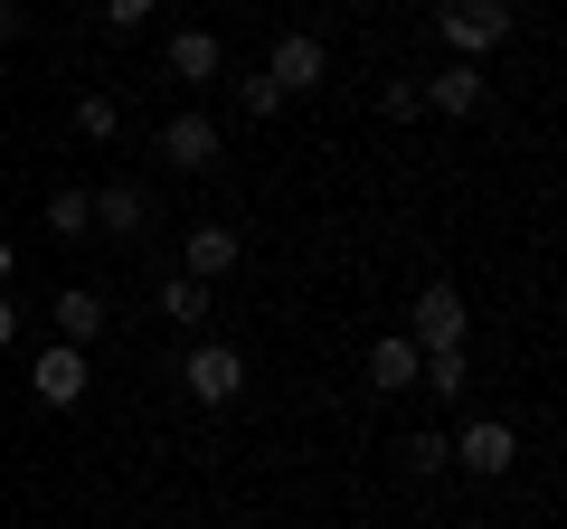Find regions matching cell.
Returning a JSON list of instances; mask_svg holds the SVG:
<instances>
[{
	"label": "cell",
	"instance_id": "1",
	"mask_svg": "<svg viewBox=\"0 0 567 529\" xmlns=\"http://www.w3.org/2000/svg\"><path fill=\"white\" fill-rule=\"evenodd\" d=\"M181 387L199 397V407H237L246 397V350L237 341H189L181 350Z\"/></svg>",
	"mask_w": 567,
	"mask_h": 529
},
{
	"label": "cell",
	"instance_id": "2",
	"mask_svg": "<svg viewBox=\"0 0 567 529\" xmlns=\"http://www.w3.org/2000/svg\"><path fill=\"white\" fill-rule=\"evenodd\" d=\"M435 29H445V48L454 58H492V48L511 39V0H445V10H435Z\"/></svg>",
	"mask_w": 567,
	"mask_h": 529
},
{
	"label": "cell",
	"instance_id": "3",
	"mask_svg": "<svg viewBox=\"0 0 567 529\" xmlns=\"http://www.w3.org/2000/svg\"><path fill=\"white\" fill-rule=\"evenodd\" d=\"M454 464H464L473 483H511V464H520V426H511V416H473V426H454Z\"/></svg>",
	"mask_w": 567,
	"mask_h": 529
},
{
	"label": "cell",
	"instance_id": "4",
	"mask_svg": "<svg viewBox=\"0 0 567 529\" xmlns=\"http://www.w3.org/2000/svg\"><path fill=\"white\" fill-rule=\"evenodd\" d=\"M265 76H275V85H284V95H312V85H322V76H331V48H322V39H312V29H284V39H275V48H265Z\"/></svg>",
	"mask_w": 567,
	"mask_h": 529
},
{
	"label": "cell",
	"instance_id": "5",
	"mask_svg": "<svg viewBox=\"0 0 567 529\" xmlns=\"http://www.w3.org/2000/svg\"><path fill=\"white\" fill-rule=\"evenodd\" d=\"M406 341H416V350H464V293L425 284L416 303H406Z\"/></svg>",
	"mask_w": 567,
	"mask_h": 529
},
{
	"label": "cell",
	"instance_id": "6",
	"mask_svg": "<svg viewBox=\"0 0 567 529\" xmlns=\"http://www.w3.org/2000/svg\"><path fill=\"white\" fill-rule=\"evenodd\" d=\"M85 387H95V369H85V350H66V341H48L39 360H29V397H39V407H76Z\"/></svg>",
	"mask_w": 567,
	"mask_h": 529
},
{
	"label": "cell",
	"instance_id": "7",
	"mask_svg": "<svg viewBox=\"0 0 567 529\" xmlns=\"http://www.w3.org/2000/svg\"><path fill=\"white\" fill-rule=\"evenodd\" d=\"M237 264H246V237H237V227L199 218V227L181 237V274H199V284H218V274H237Z\"/></svg>",
	"mask_w": 567,
	"mask_h": 529
},
{
	"label": "cell",
	"instance_id": "8",
	"mask_svg": "<svg viewBox=\"0 0 567 529\" xmlns=\"http://www.w3.org/2000/svg\"><path fill=\"white\" fill-rule=\"evenodd\" d=\"M162 162H171V170H218V162H227L218 123H208V114H171V123H162Z\"/></svg>",
	"mask_w": 567,
	"mask_h": 529
},
{
	"label": "cell",
	"instance_id": "9",
	"mask_svg": "<svg viewBox=\"0 0 567 529\" xmlns=\"http://www.w3.org/2000/svg\"><path fill=\"white\" fill-rule=\"evenodd\" d=\"M416 85H425V104H435V114H445V123H473V114H483V104H492L483 66H464V58H454L445 76H416Z\"/></svg>",
	"mask_w": 567,
	"mask_h": 529
},
{
	"label": "cell",
	"instance_id": "10",
	"mask_svg": "<svg viewBox=\"0 0 567 529\" xmlns=\"http://www.w3.org/2000/svg\"><path fill=\"white\" fill-rule=\"evenodd\" d=\"M162 66H171V85H218V76H227V48L208 39V29H171Z\"/></svg>",
	"mask_w": 567,
	"mask_h": 529
},
{
	"label": "cell",
	"instance_id": "11",
	"mask_svg": "<svg viewBox=\"0 0 567 529\" xmlns=\"http://www.w3.org/2000/svg\"><path fill=\"white\" fill-rule=\"evenodd\" d=\"M416 360H425V350L406 341V331L369 341V387H379V397H406V387H416Z\"/></svg>",
	"mask_w": 567,
	"mask_h": 529
},
{
	"label": "cell",
	"instance_id": "12",
	"mask_svg": "<svg viewBox=\"0 0 567 529\" xmlns=\"http://www.w3.org/2000/svg\"><path fill=\"white\" fill-rule=\"evenodd\" d=\"M152 303H162V322H171V331L208 341V284H199V274H162V293H152Z\"/></svg>",
	"mask_w": 567,
	"mask_h": 529
},
{
	"label": "cell",
	"instance_id": "13",
	"mask_svg": "<svg viewBox=\"0 0 567 529\" xmlns=\"http://www.w3.org/2000/svg\"><path fill=\"white\" fill-rule=\"evenodd\" d=\"M58 341H66V350H95V341H104V293H95V284H66V293H58Z\"/></svg>",
	"mask_w": 567,
	"mask_h": 529
},
{
	"label": "cell",
	"instance_id": "14",
	"mask_svg": "<svg viewBox=\"0 0 567 529\" xmlns=\"http://www.w3.org/2000/svg\"><path fill=\"white\" fill-rule=\"evenodd\" d=\"M85 199H95V227H114V237L152 227V189H133V180H104V189H85Z\"/></svg>",
	"mask_w": 567,
	"mask_h": 529
},
{
	"label": "cell",
	"instance_id": "15",
	"mask_svg": "<svg viewBox=\"0 0 567 529\" xmlns=\"http://www.w3.org/2000/svg\"><path fill=\"white\" fill-rule=\"evenodd\" d=\"M416 387H435V407L473 397V350H425V360H416Z\"/></svg>",
	"mask_w": 567,
	"mask_h": 529
},
{
	"label": "cell",
	"instance_id": "16",
	"mask_svg": "<svg viewBox=\"0 0 567 529\" xmlns=\"http://www.w3.org/2000/svg\"><path fill=\"white\" fill-rule=\"evenodd\" d=\"M445 464H454V435H445V426H416V435L398 445V473H406V483H435Z\"/></svg>",
	"mask_w": 567,
	"mask_h": 529
},
{
	"label": "cell",
	"instance_id": "17",
	"mask_svg": "<svg viewBox=\"0 0 567 529\" xmlns=\"http://www.w3.org/2000/svg\"><path fill=\"white\" fill-rule=\"evenodd\" d=\"M237 114H246V123H275V114H284V85L265 76V66H256V76H237Z\"/></svg>",
	"mask_w": 567,
	"mask_h": 529
},
{
	"label": "cell",
	"instance_id": "18",
	"mask_svg": "<svg viewBox=\"0 0 567 529\" xmlns=\"http://www.w3.org/2000/svg\"><path fill=\"white\" fill-rule=\"evenodd\" d=\"M48 227H58V237H95V199H85V189H58V199H48Z\"/></svg>",
	"mask_w": 567,
	"mask_h": 529
},
{
	"label": "cell",
	"instance_id": "19",
	"mask_svg": "<svg viewBox=\"0 0 567 529\" xmlns=\"http://www.w3.org/2000/svg\"><path fill=\"white\" fill-rule=\"evenodd\" d=\"M76 133H85V143H114V133H123V104L114 95H76Z\"/></svg>",
	"mask_w": 567,
	"mask_h": 529
},
{
	"label": "cell",
	"instance_id": "20",
	"mask_svg": "<svg viewBox=\"0 0 567 529\" xmlns=\"http://www.w3.org/2000/svg\"><path fill=\"white\" fill-rule=\"evenodd\" d=\"M379 114H388V123H416V114H425V85H416V76H388V85H379Z\"/></svg>",
	"mask_w": 567,
	"mask_h": 529
},
{
	"label": "cell",
	"instance_id": "21",
	"mask_svg": "<svg viewBox=\"0 0 567 529\" xmlns=\"http://www.w3.org/2000/svg\"><path fill=\"white\" fill-rule=\"evenodd\" d=\"M152 10H162V0H104V29H142Z\"/></svg>",
	"mask_w": 567,
	"mask_h": 529
},
{
	"label": "cell",
	"instance_id": "22",
	"mask_svg": "<svg viewBox=\"0 0 567 529\" xmlns=\"http://www.w3.org/2000/svg\"><path fill=\"white\" fill-rule=\"evenodd\" d=\"M20 29H29V10H20V0H0V39H20Z\"/></svg>",
	"mask_w": 567,
	"mask_h": 529
},
{
	"label": "cell",
	"instance_id": "23",
	"mask_svg": "<svg viewBox=\"0 0 567 529\" xmlns=\"http://www.w3.org/2000/svg\"><path fill=\"white\" fill-rule=\"evenodd\" d=\"M20 341V303H10V293H0V350Z\"/></svg>",
	"mask_w": 567,
	"mask_h": 529
},
{
	"label": "cell",
	"instance_id": "24",
	"mask_svg": "<svg viewBox=\"0 0 567 529\" xmlns=\"http://www.w3.org/2000/svg\"><path fill=\"white\" fill-rule=\"evenodd\" d=\"M10 274H20V256H10V246H0V284H10Z\"/></svg>",
	"mask_w": 567,
	"mask_h": 529
}]
</instances>
